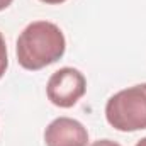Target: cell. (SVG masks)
Masks as SVG:
<instances>
[{"instance_id":"1","label":"cell","mask_w":146,"mask_h":146,"mask_svg":"<svg viewBox=\"0 0 146 146\" xmlns=\"http://www.w3.org/2000/svg\"><path fill=\"white\" fill-rule=\"evenodd\" d=\"M66 49V41L61 29L48 21L29 24L17 39L15 54L24 70L37 72L56 63Z\"/></svg>"},{"instance_id":"2","label":"cell","mask_w":146,"mask_h":146,"mask_svg":"<svg viewBox=\"0 0 146 146\" xmlns=\"http://www.w3.org/2000/svg\"><path fill=\"white\" fill-rule=\"evenodd\" d=\"M106 119L122 133L146 129V83L114 94L106 104Z\"/></svg>"},{"instance_id":"3","label":"cell","mask_w":146,"mask_h":146,"mask_svg":"<svg viewBox=\"0 0 146 146\" xmlns=\"http://www.w3.org/2000/svg\"><path fill=\"white\" fill-rule=\"evenodd\" d=\"M87 92V80L83 73L76 68L65 66L54 72L46 85V95L56 107H73Z\"/></svg>"},{"instance_id":"4","label":"cell","mask_w":146,"mask_h":146,"mask_svg":"<svg viewBox=\"0 0 146 146\" xmlns=\"http://www.w3.org/2000/svg\"><path fill=\"white\" fill-rule=\"evenodd\" d=\"M46 146H87V127L72 117H58L51 121L44 131Z\"/></svg>"},{"instance_id":"5","label":"cell","mask_w":146,"mask_h":146,"mask_svg":"<svg viewBox=\"0 0 146 146\" xmlns=\"http://www.w3.org/2000/svg\"><path fill=\"white\" fill-rule=\"evenodd\" d=\"M9 66V56H7V46H5V39L0 33V78L3 76V73Z\"/></svg>"},{"instance_id":"6","label":"cell","mask_w":146,"mask_h":146,"mask_svg":"<svg viewBox=\"0 0 146 146\" xmlns=\"http://www.w3.org/2000/svg\"><path fill=\"white\" fill-rule=\"evenodd\" d=\"M90 146H121V145L115 143V141H110V139H99V141L92 143Z\"/></svg>"},{"instance_id":"7","label":"cell","mask_w":146,"mask_h":146,"mask_svg":"<svg viewBox=\"0 0 146 146\" xmlns=\"http://www.w3.org/2000/svg\"><path fill=\"white\" fill-rule=\"evenodd\" d=\"M12 2H14V0H0V10H5Z\"/></svg>"},{"instance_id":"8","label":"cell","mask_w":146,"mask_h":146,"mask_svg":"<svg viewBox=\"0 0 146 146\" xmlns=\"http://www.w3.org/2000/svg\"><path fill=\"white\" fill-rule=\"evenodd\" d=\"M41 2L49 3V5H58V3H63V2H66V0H41Z\"/></svg>"},{"instance_id":"9","label":"cell","mask_w":146,"mask_h":146,"mask_svg":"<svg viewBox=\"0 0 146 146\" xmlns=\"http://www.w3.org/2000/svg\"><path fill=\"white\" fill-rule=\"evenodd\" d=\"M136 146H146V138H143V139H139V141L136 143Z\"/></svg>"}]
</instances>
